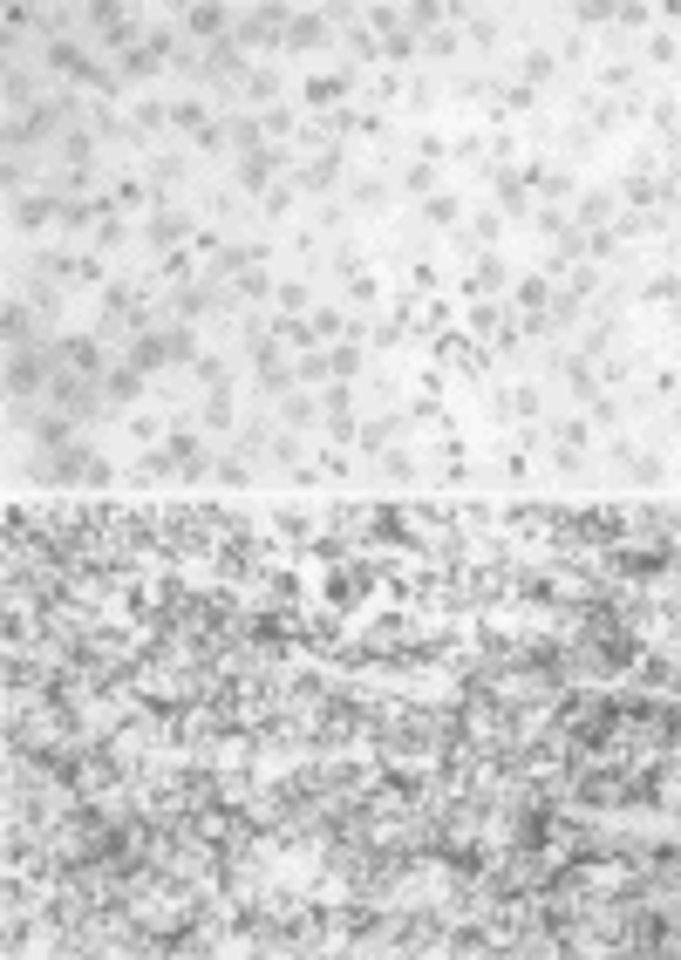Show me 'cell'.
Returning a JSON list of instances; mask_svg holds the SVG:
<instances>
[{
    "mask_svg": "<svg viewBox=\"0 0 681 960\" xmlns=\"http://www.w3.org/2000/svg\"><path fill=\"white\" fill-rule=\"evenodd\" d=\"M280 89H287V83H280V68H252V75H245V89H239V103H273Z\"/></svg>",
    "mask_w": 681,
    "mask_h": 960,
    "instance_id": "cell-12",
    "label": "cell"
},
{
    "mask_svg": "<svg viewBox=\"0 0 681 960\" xmlns=\"http://www.w3.org/2000/svg\"><path fill=\"white\" fill-rule=\"evenodd\" d=\"M647 62H654V68H674V35H654V41H647Z\"/></svg>",
    "mask_w": 681,
    "mask_h": 960,
    "instance_id": "cell-19",
    "label": "cell"
},
{
    "mask_svg": "<svg viewBox=\"0 0 681 960\" xmlns=\"http://www.w3.org/2000/svg\"><path fill=\"white\" fill-rule=\"evenodd\" d=\"M525 89H539V83H559V55H552V48H525Z\"/></svg>",
    "mask_w": 681,
    "mask_h": 960,
    "instance_id": "cell-11",
    "label": "cell"
},
{
    "mask_svg": "<svg viewBox=\"0 0 681 960\" xmlns=\"http://www.w3.org/2000/svg\"><path fill=\"white\" fill-rule=\"evenodd\" d=\"M504 287H512V266H504L497 252H477V266L464 273V293H470V300H497Z\"/></svg>",
    "mask_w": 681,
    "mask_h": 960,
    "instance_id": "cell-5",
    "label": "cell"
},
{
    "mask_svg": "<svg viewBox=\"0 0 681 960\" xmlns=\"http://www.w3.org/2000/svg\"><path fill=\"white\" fill-rule=\"evenodd\" d=\"M368 593H375V566H362V559H341L335 572L320 579V599H327V614H362V606H368Z\"/></svg>",
    "mask_w": 681,
    "mask_h": 960,
    "instance_id": "cell-1",
    "label": "cell"
},
{
    "mask_svg": "<svg viewBox=\"0 0 681 960\" xmlns=\"http://www.w3.org/2000/svg\"><path fill=\"white\" fill-rule=\"evenodd\" d=\"M191 239H198V212H185V205H157L143 218V245L157 252V260H164V252H185Z\"/></svg>",
    "mask_w": 681,
    "mask_h": 960,
    "instance_id": "cell-2",
    "label": "cell"
},
{
    "mask_svg": "<svg viewBox=\"0 0 681 960\" xmlns=\"http://www.w3.org/2000/svg\"><path fill=\"white\" fill-rule=\"evenodd\" d=\"M470 239H477V245L491 252V245L504 239V218H497V212H477V218H470Z\"/></svg>",
    "mask_w": 681,
    "mask_h": 960,
    "instance_id": "cell-17",
    "label": "cell"
},
{
    "mask_svg": "<svg viewBox=\"0 0 681 960\" xmlns=\"http://www.w3.org/2000/svg\"><path fill=\"white\" fill-rule=\"evenodd\" d=\"M464 28H470V48H484V55H491V48L504 41V28H497V14H470Z\"/></svg>",
    "mask_w": 681,
    "mask_h": 960,
    "instance_id": "cell-15",
    "label": "cell"
},
{
    "mask_svg": "<svg viewBox=\"0 0 681 960\" xmlns=\"http://www.w3.org/2000/svg\"><path fill=\"white\" fill-rule=\"evenodd\" d=\"M437 185H443L437 164H409V170H402V198H430Z\"/></svg>",
    "mask_w": 681,
    "mask_h": 960,
    "instance_id": "cell-14",
    "label": "cell"
},
{
    "mask_svg": "<svg viewBox=\"0 0 681 960\" xmlns=\"http://www.w3.org/2000/svg\"><path fill=\"white\" fill-rule=\"evenodd\" d=\"M273 307H280V314H307L314 307V287L307 280H280V287H273Z\"/></svg>",
    "mask_w": 681,
    "mask_h": 960,
    "instance_id": "cell-13",
    "label": "cell"
},
{
    "mask_svg": "<svg viewBox=\"0 0 681 960\" xmlns=\"http://www.w3.org/2000/svg\"><path fill=\"white\" fill-rule=\"evenodd\" d=\"M143 389H150V375H143V368H130V362L116 355V368L103 375V409H137Z\"/></svg>",
    "mask_w": 681,
    "mask_h": 960,
    "instance_id": "cell-4",
    "label": "cell"
},
{
    "mask_svg": "<svg viewBox=\"0 0 681 960\" xmlns=\"http://www.w3.org/2000/svg\"><path fill=\"white\" fill-rule=\"evenodd\" d=\"M185 35L205 41V48H218L225 35H232V14H225V8H191V14H185Z\"/></svg>",
    "mask_w": 681,
    "mask_h": 960,
    "instance_id": "cell-10",
    "label": "cell"
},
{
    "mask_svg": "<svg viewBox=\"0 0 681 960\" xmlns=\"http://www.w3.org/2000/svg\"><path fill=\"white\" fill-rule=\"evenodd\" d=\"M327 35H335V14H287V28H280V55H320Z\"/></svg>",
    "mask_w": 681,
    "mask_h": 960,
    "instance_id": "cell-3",
    "label": "cell"
},
{
    "mask_svg": "<svg viewBox=\"0 0 681 960\" xmlns=\"http://www.w3.org/2000/svg\"><path fill=\"white\" fill-rule=\"evenodd\" d=\"M504 293H512V307H518V314H545V307H552V293H559V280H552V273H525V280H512Z\"/></svg>",
    "mask_w": 681,
    "mask_h": 960,
    "instance_id": "cell-7",
    "label": "cell"
},
{
    "mask_svg": "<svg viewBox=\"0 0 681 960\" xmlns=\"http://www.w3.org/2000/svg\"><path fill=\"white\" fill-rule=\"evenodd\" d=\"M212 123H218V116H212L205 96H178V103H171V137H191V143H198Z\"/></svg>",
    "mask_w": 681,
    "mask_h": 960,
    "instance_id": "cell-6",
    "label": "cell"
},
{
    "mask_svg": "<svg viewBox=\"0 0 681 960\" xmlns=\"http://www.w3.org/2000/svg\"><path fill=\"white\" fill-rule=\"evenodd\" d=\"M457 218H464L457 191H430V198H423V232H457Z\"/></svg>",
    "mask_w": 681,
    "mask_h": 960,
    "instance_id": "cell-9",
    "label": "cell"
},
{
    "mask_svg": "<svg viewBox=\"0 0 681 960\" xmlns=\"http://www.w3.org/2000/svg\"><path fill=\"white\" fill-rule=\"evenodd\" d=\"M382 470H389V477H402V484H409V477H416L423 464H416V450H382Z\"/></svg>",
    "mask_w": 681,
    "mask_h": 960,
    "instance_id": "cell-18",
    "label": "cell"
},
{
    "mask_svg": "<svg viewBox=\"0 0 681 960\" xmlns=\"http://www.w3.org/2000/svg\"><path fill=\"white\" fill-rule=\"evenodd\" d=\"M280 429H293V437H307V429H320V395H307V389L280 395Z\"/></svg>",
    "mask_w": 681,
    "mask_h": 960,
    "instance_id": "cell-8",
    "label": "cell"
},
{
    "mask_svg": "<svg viewBox=\"0 0 681 960\" xmlns=\"http://www.w3.org/2000/svg\"><path fill=\"white\" fill-rule=\"evenodd\" d=\"M293 198H300V191H293V185H273V191H266V198H260V212H266V218H273V225H287V212H293Z\"/></svg>",
    "mask_w": 681,
    "mask_h": 960,
    "instance_id": "cell-16",
    "label": "cell"
}]
</instances>
